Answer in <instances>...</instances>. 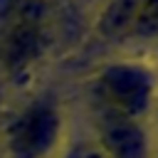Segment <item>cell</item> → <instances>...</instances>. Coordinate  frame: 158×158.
Here are the masks:
<instances>
[{"instance_id": "obj_4", "label": "cell", "mask_w": 158, "mask_h": 158, "mask_svg": "<svg viewBox=\"0 0 158 158\" xmlns=\"http://www.w3.org/2000/svg\"><path fill=\"white\" fill-rule=\"evenodd\" d=\"M94 141L109 158H153L151 133L143 121L128 118L91 99Z\"/></svg>"}, {"instance_id": "obj_9", "label": "cell", "mask_w": 158, "mask_h": 158, "mask_svg": "<svg viewBox=\"0 0 158 158\" xmlns=\"http://www.w3.org/2000/svg\"><path fill=\"white\" fill-rule=\"evenodd\" d=\"M153 158H158V146H156V148H153Z\"/></svg>"}, {"instance_id": "obj_3", "label": "cell", "mask_w": 158, "mask_h": 158, "mask_svg": "<svg viewBox=\"0 0 158 158\" xmlns=\"http://www.w3.org/2000/svg\"><path fill=\"white\" fill-rule=\"evenodd\" d=\"M64 128L62 106L49 96H37L5 123V158H54L62 148Z\"/></svg>"}, {"instance_id": "obj_11", "label": "cell", "mask_w": 158, "mask_h": 158, "mask_svg": "<svg viewBox=\"0 0 158 158\" xmlns=\"http://www.w3.org/2000/svg\"><path fill=\"white\" fill-rule=\"evenodd\" d=\"M49 2H52V0H49Z\"/></svg>"}, {"instance_id": "obj_10", "label": "cell", "mask_w": 158, "mask_h": 158, "mask_svg": "<svg viewBox=\"0 0 158 158\" xmlns=\"http://www.w3.org/2000/svg\"><path fill=\"white\" fill-rule=\"evenodd\" d=\"M156 114H158V109H156Z\"/></svg>"}, {"instance_id": "obj_7", "label": "cell", "mask_w": 158, "mask_h": 158, "mask_svg": "<svg viewBox=\"0 0 158 158\" xmlns=\"http://www.w3.org/2000/svg\"><path fill=\"white\" fill-rule=\"evenodd\" d=\"M64 158H109L96 141H84V143H77L74 148H69L64 153Z\"/></svg>"}, {"instance_id": "obj_8", "label": "cell", "mask_w": 158, "mask_h": 158, "mask_svg": "<svg viewBox=\"0 0 158 158\" xmlns=\"http://www.w3.org/2000/svg\"><path fill=\"white\" fill-rule=\"evenodd\" d=\"M151 57H153V62H151V64H153V67L158 69V42H156V44L151 47Z\"/></svg>"}, {"instance_id": "obj_5", "label": "cell", "mask_w": 158, "mask_h": 158, "mask_svg": "<svg viewBox=\"0 0 158 158\" xmlns=\"http://www.w3.org/2000/svg\"><path fill=\"white\" fill-rule=\"evenodd\" d=\"M143 0H101L94 15V37L106 44H126Z\"/></svg>"}, {"instance_id": "obj_2", "label": "cell", "mask_w": 158, "mask_h": 158, "mask_svg": "<svg viewBox=\"0 0 158 158\" xmlns=\"http://www.w3.org/2000/svg\"><path fill=\"white\" fill-rule=\"evenodd\" d=\"M49 0H17L0 27V74H30L49 47Z\"/></svg>"}, {"instance_id": "obj_1", "label": "cell", "mask_w": 158, "mask_h": 158, "mask_svg": "<svg viewBox=\"0 0 158 158\" xmlns=\"http://www.w3.org/2000/svg\"><path fill=\"white\" fill-rule=\"evenodd\" d=\"M91 99L146 123L158 109V69L141 57L106 59L91 77Z\"/></svg>"}, {"instance_id": "obj_6", "label": "cell", "mask_w": 158, "mask_h": 158, "mask_svg": "<svg viewBox=\"0 0 158 158\" xmlns=\"http://www.w3.org/2000/svg\"><path fill=\"white\" fill-rule=\"evenodd\" d=\"M128 44L153 47L158 42V0H143L136 15V22L128 32Z\"/></svg>"}]
</instances>
